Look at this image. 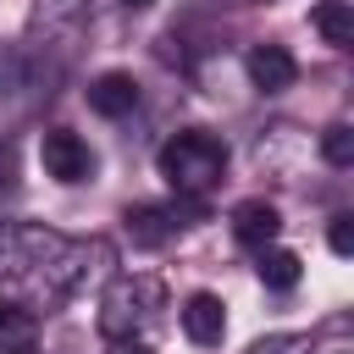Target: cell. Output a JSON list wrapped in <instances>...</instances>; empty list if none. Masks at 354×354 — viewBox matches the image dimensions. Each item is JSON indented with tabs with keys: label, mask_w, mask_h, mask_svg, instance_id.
Segmentation results:
<instances>
[{
	"label": "cell",
	"mask_w": 354,
	"mask_h": 354,
	"mask_svg": "<svg viewBox=\"0 0 354 354\" xmlns=\"http://www.w3.org/2000/svg\"><path fill=\"white\" fill-rule=\"evenodd\" d=\"M160 177H166L183 199H205V194L227 177V144H221L216 133L188 127V133H177V138L160 144Z\"/></svg>",
	"instance_id": "6da1fadb"
},
{
	"label": "cell",
	"mask_w": 354,
	"mask_h": 354,
	"mask_svg": "<svg viewBox=\"0 0 354 354\" xmlns=\"http://www.w3.org/2000/svg\"><path fill=\"white\" fill-rule=\"evenodd\" d=\"M166 304V288L155 282V277H116L111 288H105V299H100V332L116 343V337H138L149 321H155V310Z\"/></svg>",
	"instance_id": "7a4b0ae2"
},
{
	"label": "cell",
	"mask_w": 354,
	"mask_h": 354,
	"mask_svg": "<svg viewBox=\"0 0 354 354\" xmlns=\"http://www.w3.org/2000/svg\"><path fill=\"white\" fill-rule=\"evenodd\" d=\"M39 160H44V177H55V183H88L94 177V149L66 127H50L39 138Z\"/></svg>",
	"instance_id": "3957f363"
},
{
	"label": "cell",
	"mask_w": 354,
	"mask_h": 354,
	"mask_svg": "<svg viewBox=\"0 0 354 354\" xmlns=\"http://www.w3.org/2000/svg\"><path fill=\"white\" fill-rule=\"evenodd\" d=\"M177 315H183L188 343H199V348H216V343L227 337V304H221L216 293H188V304H183Z\"/></svg>",
	"instance_id": "277c9868"
},
{
	"label": "cell",
	"mask_w": 354,
	"mask_h": 354,
	"mask_svg": "<svg viewBox=\"0 0 354 354\" xmlns=\"http://www.w3.org/2000/svg\"><path fill=\"white\" fill-rule=\"evenodd\" d=\"M249 77H254L260 94H282V88L299 77V61H293L282 44H254V50H249Z\"/></svg>",
	"instance_id": "5b68a950"
},
{
	"label": "cell",
	"mask_w": 354,
	"mask_h": 354,
	"mask_svg": "<svg viewBox=\"0 0 354 354\" xmlns=\"http://www.w3.org/2000/svg\"><path fill=\"white\" fill-rule=\"evenodd\" d=\"M232 232H238L243 243L266 249V243H277L282 216H277V205H266V199H243V205H232Z\"/></svg>",
	"instance_id": "8992f818"
},
{
	"label": "cell",
	"mask_w": 354,
	"mask_h": 354,
	"mask_svg": "<svg viewBox=\"0 0 354 354\" xmlns=\"http://www.w3.org/2000/svg\"><path fill=\"white\" fill-rule=\"evenodd\" d=\"M138 105V83L127 77V72H100L94 83H88V111H100V116H127Z\"/></svg>",
	"instance_id": "52a82bcc"
},
{
	"label": "cell",
	"mask_w": 354,
	"mask_h": 354,
	"mask_svg": "<svg viewBox=\"0 0 354 354\" xmlns=\"http://www.w3.org/2000/svg\"><path fill=\"white\" fill-rule=\"evenodd\" d=\"M171 232H177L171 210H160V205H138V210H127V238H133V243L155 249V243H166Z\"/></svg>",
	"instance_id": "ba28073f"
},
{
	"label": "cell",
	"mask_w": 354,
	"mask_h": 354,
	"mask_svg": "<svg viewBox=\"0 0 354 354\" xmlns=\"http://www.w3.org/2000/svg\"><path fill=\"white\" fill-rule=\"evenodd\" d=\"M315 33H321L326 44H337V50H348V44H354V6L321 0V6H315Z\"/></svg>",
	"instance_id": "9c48e42d"
},
{
	"label": "cell",
	"mask_w": 354,
	"mask_h": 354,
	"mask_svg": "<svg viewBox=\"0 0 354 354\" xmlns=\"http://www.w3.org/2000/svg\"><path fill=\"white\" fill-rule=\"evenodd\" d=\"M254 271H260V282H266V288L288 293V288L299 282V254H293V249H271V243H266V249H260V266H254Z\"/></svg>",
	"instance_id": "30bf717a"
},
{
	"label": "cell",
	"mask_w": 354,
	"mask_h": 354,
	"mask_svg": "<svg viewBox=\"0 0 354 354\" xmlns=\"http://www.w3.org/2000/svg\"><path fill=\"white\" fill-rule=\"evenodd\" d=\"M321 155H326V166H354V127L348 122H332L321 133Z\"/></svg>",
	"instance_id": "8fae6325"
},
{
	"label": "cell",
	"mask_w": 354,
	"mask_h": 354,
	"mask_svg": "<svg viewBox=\"0 0 354 354\" xmlns=\"http://www.w3.org/2000/svg\"><path fill=\"white\" fill-rule=\"evenodd\" d=\"M249 354H315V343H310V332H271Z\"/></svg>",
	"instance_id": "7c38bea8"
},
{
	"label": "cell",
	"mask_w": 354,
	"mask_h": 354,
	"mask_svg": "<svg viewBox=\"0 0 354 354\" xmlns=\"http://www.w3.org/2000/svg\"><path fill=\"white\" fill-rule=\"evenodd\" d=\"M326 243H332V254H354V216H332V232H326Z\"/></svg>",
	"instance_id": "4fadbf2b"
},
{
	"label": "cell",
	"mask_w": 354,
	"mask_h": 354,
	"mask_svg": "<svg viewBox=\"0 0 354 354\" xmlns=\"http://www.w3.org/2000/svg\"><path fill=\"white\" fill-rule=\"evenodd\" d=\"M111 354H149V348H138L133 337H116V348H111Z\"/></svg>",
	"instance_id": "5bb4252c"
},
{
	"label": "cell",
	"mask_w": 354,
	"mask_h": 354,
	"mask_svg": "<svg viewBox=\"0 0 354 354\" xmlns=\"http://www.w3.org/2000/svg\"><path fill=\"white\" fill-rule=\"evenodd\" d=\"M122 6H149V0H122Z\"/></svg>",
	"instance_id": "9a60e30c"
},
{
	"label": "cell",
	"mask_w": 354,
	"mask_h": 354,
	"mask_svg": "<svg viewBox=\"0 0 354 354\" xmlns=\"http://www.w3.org/2000/svg\"><path fill=\"white\" fill-rule=\"evenodd\" d=\"M11 354H33V348H11Z\"/></svg>",
	"instance_id": "2e32d148"
}]
</instances>
